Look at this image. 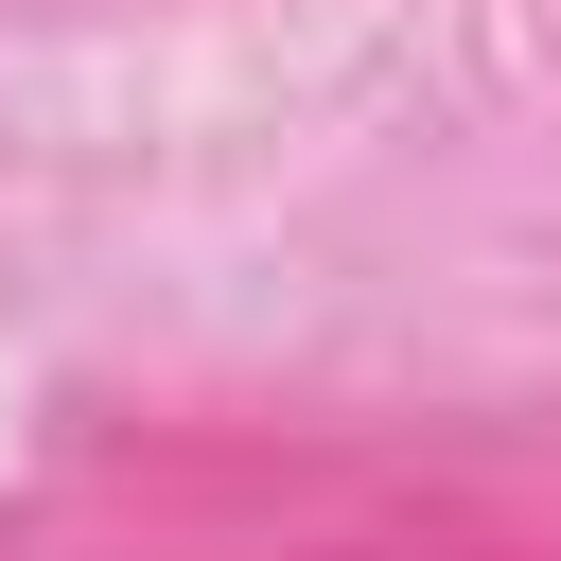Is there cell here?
I'll return each instance as SVG.
<instances>
[]
</instances>
